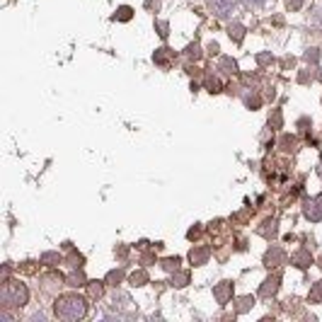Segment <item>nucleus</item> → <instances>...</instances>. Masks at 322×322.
<instances>
[{
	"label": "nucleus",
	"instance_id": "f257e3e1",
	"mask_svg": "<svg viewBox=\"0 0 322 322\" xmlns=\"http://www.w3.org/2000/svg\"><path fill=\"white\" fill-rule=\"evenodd\" d=\"M54 315L61 320H80L87 315V301L78 293H65L59 296L54 303Z\"/></svg>",
	"mask_w": 322,
	"mask_h": 322
},
{
	"label": "nucleus",
	"instance_id": "f03ea898",
	"mask_svg": "<svg viewBox=\"0 0 322 322\" xmlns=\"http://www.w3.org/2000/svg\"><path fill=\"white\" fill-rule=\"evenodd\" d=\"M0 301L5 308H24L29 303V288L22 281H15V279L7 281L5 279V283L0 288Z\"/></svg>",
	"mask_w": 322,
	"mask_h": 322
},
{
	"label": "nucleus",
	"instance_id": "7ed1b4c3",
	"mask_svg": "<svg viewBox=\"0 0 322 322\" xmlns=\"http://www.w3.org/2000/svg\"><path fill=\"white\" fill-rule=\"evenodd\" d=\"M213 296H216V301H218L221 305H225V303L230 301V296H233V283H230V281H221V283L213 288Z\"/></svg>",
	"mask_w": 322,
	"mask_h": 322
},
{
	"label": "nucleus",
	"instance_id": "20e7f679",
	"mask_svg": "<svg viewBox=\"0 0 322 322\" xmlns=\"http://www.w3.org/2000/svg\"><path fill=\"white\" fill-rule=\"evenodd\" d=\"M305 216H308L310 221H322V196H315V199L308 201V206H305Z\"/></svg>",
	"mask_w": 322,
	"mask_h": 322
},
{
	"label": "nucleus",
	"instance_id": "39448f33",
	"mask_svg": "<svg viewBox=\"0 0 322 322\" xmlns=\"http://www.w3.org/2000/svg\"><path fill=\"white\" fill-rule=\"evenodd\" d=\"M235 0H211V10L218 15V17H225L230 10H233Z\"/></svg>",
	"mask_w": 322,
	"mask_h": 322
},
{
	"label": "nucleus",
	"instance_id": "423d86ee",
	"mask_svg": "<svg viewBox=\"0 0 322 322\" xmlns=\"http://www.w3.org/2000/svg\"><path fill=\"white\" fill-rule=\"evenodd\" d=\"M279 281H281V274H274V276H269L266 281H264V286H262V296H274L276 291H279Z\"/></svg>",
	"mask_w": 322,
	"mask_h": 322
},
{
	"label": "nucleus",
	"instance_id": "0eeeda50",
	"mask_svg": "<svg viewBox=\"0 0 322 322\" xmlns=\"http://www.w3.org/2000/svg\"><path fill=\"white\" fill-rule=\"evenodd\" d=\"M208 247H194L192 252H189V259H192L194 266H201V264H206L208 262Z\"/></svg>",
	"mask_w": 322,
	"mask_h": 322
},
{
	"label": "nucleus",
	"instance_id": "6e6552de",
	"mask_svg": "<svg viewBox=\"0 0 322 322\" xmlns=\"http://www.w3.org/2000/svg\"><path fill=\"white\" fill-rule=\"evenodd\" d=\"M283 259H286V255H283L281 250H276V247H274V250H269V252L264 255L266 266H276V264H279V262H283Z\"/></svg>",
	"mask_w": 322,
	"mask_h": 322
},
{
	"label": "nucleus",
	"instance_id": "1a4fd4ad",
	"mask_svg": "<svg viewBox=\"0 0 322 322\" xmlns=\"http://www.w3.org/2000/svg\"><path fill=\"white\" fill-rule=\"evenodd\" d=\"M291 262L296 264V266H301V269H305V266H310L313 264V257H310V252H305V250H301L298 255H293Z\"/></svg>",
	"mask_w": 322,
	"mask_h": 322
},
{
	"label": "nucleus",
	"instance_id": "9d476101",
	"mask_svg": "<svg viewBox=\"0 0 322 322\" xmlns=\"http://www.w3.org/2000/svg\"><path fill=\"white\" fill-rule=\"evenodd\" d=\"M65 283H68V286H73V288H78V286H87V279H85V274H82V271H73V274L65 279Z\"/></svg>",
	"mask_w": 322,
	"mask_h": 322
},
{
	"label": "nucleus",
	"instance_id": "9b49d317",
	"mask_svg": "<svg viewBox=\"0 0 322 322\" xmlns=\"http://www.w3.org/2000/svg\"><path fill=\"white\" fill-rule=\"evenodd\" d=\"M228 34H230V39L242 41V37H245V27H242V24H230V27H228Z\"/></svg>",
	"mask_w": 322,
	"mask_h": 322
},
{
	"label": "nucleus",
	"instance_id": "f8f14e48",
	"mask_svg": "<svg viewBox=\"0 0 322 322\" xmlns=\"http://www.w3.org/2000/svg\"><path fill=\"white\" fill-rule=\"evenodd\" d=\"M87 288H90V296L92 298H102V293H104L102 281H87Z\"/></svg>",
	"mask_w": 322,
	"mask_h": 322
},
{
	"label": "nucleus",
	"instance_id": "ddd939ff",
	"mask_svg": "<svg viewBox=\"0 0 322 322\" xmlns=\"http://www.w3.org/2000/svg\"><path fill=\"white\" fill-rule=\"evenodd\" d=\"M155 63L158 65H167V61H170V49H160V51H155Z\"/></svg>",
	"mask_w": 322,
	"mask_h": 322
},
{
	"label": "nucleus",
	"instance_id": "4468645a",
	"mask_svg": "<svg viewBox=\"0 0 322 322\" xmlns=\"http://www.w3.org/2000/svg\"><path fill=\"white\" fill-rule=\"evenodd\" d=\"M162 269H165V271H177V269H180V257L162 259Z\"/></svg>",
	"mask_w": 322,
	"mask_h": 322
},
{
	"label": "nucleus",
	"instance_id": "2eb2a0df",
	"mask_svg": "<svg viewBox=\"0 0 322 322\" xmlns=\"http://www.w3.org/2000/svg\"><path fill=\"white\" fill-rule=\"evenodd\" d=\"M310 303H322V281H318L310 291Z\"/></svg>",
	"mask_w": 322,
	"mask_h": 322
},
{
	"label": "nucleus",
	"instance_id": "dca6fc26",
	"mask_svg": "<svg viewBox=\"0 0 322 322\" xmlns=\"http://www.w3.org/2000/svg\"><path fill=\"white\" fill-rule=\"evenodd\" d=\"M145 281H148V274H145V271H133V274H131V283H133V286H143Z\"/></svg>",
	"mask_w": 322,
	"mask_h": 322
},
{
	"label": "nucleus",
	"instance_id": "f3484780",
	"mask_svg": "<svg viewBox=\"0 0 322 322\" xmlns=\"http://www.w3.org/2000/svg\"><path fill=\"white\" fill-rule=\"evenodd\" d=\"M281 145H283V150H286V153H291V150H296V138L283 136V138H281Z\"/></svg>",
	"mask_w": 322,
	"mask_h": 322
},
{
	"label": "nucleus",
	"instance_id": "a211bd4d",
	"mask_svg": "<svg viewBox=\"0 0 322 322\" xmlns=\"http://www.w3.org/2000/svg\"><path fill=\"white\" fill-rule=\"evenodd\" d=\"M131 15H133V10H131L129 5H124V7H119V12H117V20L126 22V20H131Z\"/></svg>",
	"mask_w": 322,
	"mask_h": 322
},
{
	"label": "nucleus",
	"instance_id": "6ab92c4d",
	"mask_svg": "<svg viewBox=\"0 0 322 322\" xmlns=\"http://www.w3.org/2000/svg\"><path fill=\"white\" fill-rule=\"evenodd\" d=\"M250 305H255V301L250 298V296H245V298H240V305H238V313H245Z\"/></svg>",
	"mask_w": 322,
	"mask_h": 322
},
{
	"label": "nucleus",
	"instance_id": "aec40b11",
	"mask_svg": "<svg viewBox=\"0 0 322 322\" xmlns=\"http://www.w3.org/2000/svg\"><path fill=\"white\" fill-rule=\"evenodd\" d=\"M121 279H124V274H121V271H112V274L107 276V281H109L112 286H117V283H119Z\"/></svg>",
	"mask_w": 322,
	"mask_h": 322
},
{
	"label": "nucleus",
	"instance_id": "412c9836",
	"mask_svg": "<svg viewBox=\"0 0 322 322\" xmlns=\"http://www.w3.org/2000/svg\"><path fill=\"white\" fill-rule=\"evenodd\" d=\"M206 85H208V92H221V82H218L216 78H208Z\"/></svg>",
	"mask_w": 322,
	"mask_h": 322
},
{
	"label": "nucleus",
	"instance_id": "4be33fe9",
	"mask_svg": "<svg viewBox=\"0 0 322 322\" xmlns=\"http://www.w3.org/2000/svg\"><path fill=\"white\" fill-rule=\"evenodd\" d=\"M187 56H189V59H199V56H201V51H199V46H196V44L187 46Z\"/></svg>",
	"mask_w": 322,
	"mask_h": 322
},
{
	"label": "nucleus",
	"instance_id": "5701e85b",
	"mask_svg": "<svg viewBox=\"0 0 322 322\" xmlns=\"http://www.w3.org/2000/svg\"><path fill=\"white\" fill-rule=\"evenodd\" d=\"M318 59H320V54H318V49H310V51H308V54H305V61H308V63H310V61H313V63H315V61H318Z\"/></svg>",
	"mask_w": 322,
	"mask_h": 322
},
{
	"label": "nucleus",
	"instance_id": "b1692460",
	"mask_svg": "<svg viewBox=\"0 0 322 322\" xmlns=\"http://www.w3.org/2000/svg\"><path fill=\"white\" fill-rule=\"evenodd\" d=\"M286 5H288V10H301L303 0H286Z\"/></svg>",
	"mask_w": 322,
	"mask_h": 322
},
{
	"label": "nucleus",
	"instance_id": "393cba45",
	"mask_svg": "<svg viewBox=\"0 0 322 322\" xmlns=\"http://www.w3.org/2000/svg\"><path fill=\"white\" fill-rule=\"evenodd\" d=\"M187 281H189V276L182 274V276H177V283H175V286H187Z\"/></svg>",
	"mask_w": 322,
	"mask_h": 322
},
{
	"label": "nucleus",
	"instance_id": "a878e982",
	"mask_svg": "<svg viewBox=\"0 0 322 322\" xmlns=\"http://www.w3.org/2000/svg\"><path fill=\"white\" fill-rule=\"evenodd\" d=\"M199 233H201V230H199V228H192V230H189V238H199Z\"/></svg>",
	"mask_w": 322,
	"mask_h": 322
},
{
	"label": "nucleus",
	"instance_id": "bb28decb",
	"mask_svg": "<svg viewBox=\"0 0 322 322\" xmlns=\"http://www.w3.org/2000/svg\"><path fill=\"white\" fill-rule=\"evenodd\" d=\"M247 2H252V5H259V2H262V0H247Z\"/></svg>",
	"mask_w": 322,
	"mask_h": 322
},
{
	"label": "nucleus",
	"instance_id": "cd10ccee",
	"mask_svg": "<svg viewBox=\"0 0 322 322\" xmlns=\"http://www.w3.org/2000/svg\"><path fill=\"white\" fill-rule=\"evenodd\" d=\"M320 269H322V257H320Z\"/></svg>",
	"mask_w": 322,
	"mask_h": 322
},
{
	"label": "nucleus",
	"instance_id": "c85d7f7f",
	"mask_svg": "<svg viewBox=\"0 0 322 322\" xmlns=\"http://www.w3.org/2000/svg\"><path fill=\"white\" fill-rule=\"evenodd\" d=\"M320 80H322V73H320Z\"/></svg>",
	"mask_w": 322,
	"mask_h": 322
}]
</instances>
